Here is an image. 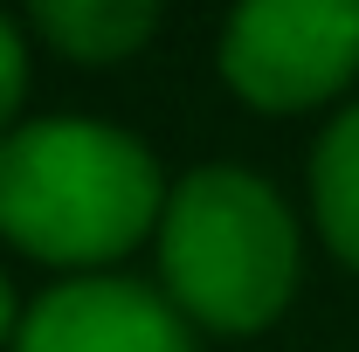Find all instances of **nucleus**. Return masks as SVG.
Instances as JSON below:
<instances>
[{"instance_id":"obj_1","label":"nucleus","mask_w":359,"mask_h":352,"mask_svg":"<svg viewBox=\"0 0 359 352\" xmlns=\"http://www.w3.org/2000/svg\"><path fill=\"white\" fill-rule=\"evenodd\" d=\"M159 215V166L138 138L42 118L0 138V235L42 263L125 256Z\"/></svg>"},{"instance_id":"obj_2","label":"nucleus","mask_w":359,"mask_h":352,"mask_svg":"<svg viewBox=\"0 0 359 352\" xmlns=\"http://www.w3.org/2000/svg\"><path fill=\"white\" fill-rule=\"evenodd\" d=\"M159 269L201 325L263 332L297 283V228L256 173L201 166L159 221Z\"/></svg>"},{"instance_id":"obj_3","label":"nucleus","mask_w":359,"mask_h":352,"mask_svg":"<svg viewBox=\"0 0 359 352\" xmlns=\"http://www.w3.org/2000/svg\"><path fill=\"white\" fill-rule=\"evenodd\" d=\"M222 69L256 111H304L359 76V0H249L222 35Z\"/></svg>"},{"instance_id":"obj_4","label":"nucleus","mask_w":359,"mask_h":352,"mask_svg":"<svg viewBox=\"0 0 359 352\" xmlns=\"http://www.w3.org/2000/svg\"><path fill=\"white\" fill-rule=\"evenodd\" d=\"M21 352H194L173 304L118 276H83L48 290L21 325Z\"/></svg>"},{"instance_id":"obj_5","label":"nucleus","mask_w":359,"mask_h":352,"mask_svg":"<svg viewBox=\"0 0 359 352\" xmlns=\"http://www.w3.org/2000/svg\"><path fill=\"white\" fill-rule=\"evenodd\" d=\"M35 28L76 62H118L159 28V7H145V0H48V7H35Z\"/></svg>"},{"instance_id":"obj_6","label":"nucleus","mask_w":359,"mask_h":352,"mask_svg":"<svg viewBox=\"0 0 359 352\" xmlns=\"http://www.w3.org/2000/svg\"><path fill=\"white\" fill-rule=\"evenodd\" d=\"M311 201H318V228H325V242L359 269V104H353V111H339L332 132L318 138Z\"/></svg>"},{"instance_id":"obj_7","label":"nucleus","mask_w":359,"mask_h":352,"mask_svg":"<svg viewBox=\"0 0 359 352\" xmlns=\"http://www.w3.org/2000/svg\"><path fill=\"white\" fill-rule=\"evenodd\" d=\"M21 90H28V55H21V35L0 21V125L21 111Z\"/></svg>"},{"instance_id":"obj_8","label":"nucleus","mask_w":359,"mask_h":352,"mask_svg":"<svg viewBox=\"0 0 359 352\" xmlns=\"http://www.w3.org/2000/svg\"><path fill=\"white\" fill-rule=\"evenodd\" d=\"M7 325H14V297H7V276H0V339H7Z\"/></svg>"}]
</instances>
